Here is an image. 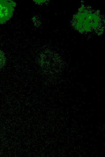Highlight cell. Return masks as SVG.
Here are the masks:
<instances>
[{"instance_id":"obj_1","label":"cell","mask_w":105,"mask_h":157,"mask_svg":"<svg viewBox=\"0 0 105 157\" xmlns=\"http://www.w3.org/2000/svg\"><path fill=\"white\" fill-rule=\"evenodd\" d=\"M15 2L11 0H0V24H4L12 16Z\"/></svg>"},{"instance_id":"obj_2","label":"cell","mask_w":105,"mask_h":157,"mask_svg":"<svg viewBox=\"0 0 105 157\" xmlns=\"http://www.w3.org/2000/svg\"><path fill=\"white\" fill-rule=\"evenodd\" d=\"M6 59L4 53L0 50V69L5 66Z\"/></svg>"}]
</instances>
